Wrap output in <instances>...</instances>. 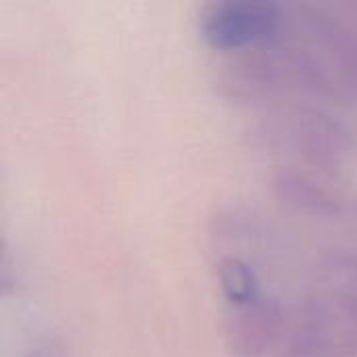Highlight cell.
<instances>
[{"label":"cell","instance_id":"obj_1","mask_svg":"<svg viewBox=\"0 0 357 357\" xmlns=\"http://www.w3.org/2000/svg\"><path fill=\"white\" fill-rule=\"evenodd\" d=\"M280 8L266 2H224L211 6L201 21L203 38L222 50H238L276 36Z\"/></svg>","mask_w":357,"mask_h":357},{"label":"cell","instance_id":"obj_2","mask_svg":"<svg viewBox=\"0 0 357 357\" xmlns=\"http://www.w3.org/2000/svg\"><path fill=\"white\" fill-rule=\"evenodd\" d=\"M284 314L276 299L259 297L253 303L230 307L226 335L238 357H261L282 335Z\"/></svg>","mask_w":357,"mask_h":357},{"label":"cell","instance_id":"obj_3","mask_svg":"<svg viewBox=\"0 0 357 357\" xmlns=\"http://www.w3.org/2000/svg\"><path fill=\"white\" fill-rule=\"evenodd\" d=\"M218 278L230 307H241L261 297V282L255 270L241 257H222L218 264Z\"/></svg>","mask_w":357,"mask_h":357},{"label":"cell","instance_id":"obj_4","mask_svg":"<svg viewBox=\"0 0 357 357\" xmlns=\"http://www.w3.org/2000/svg\"><path fill=\"white\" fill-rule=\"evenodd\" d=\"M276 188L287 201L297 203L307 211H316L320 215L341 211V201L328 188L307 180L301 174H280L276 178Z\"/></svg>","mask_w":357,"mask_h":357}]
</instances>
